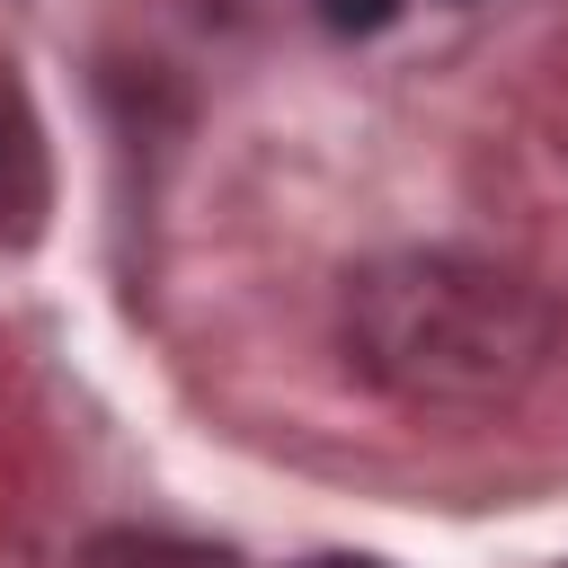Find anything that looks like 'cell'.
<instances>
[{
	"instance_id": "obj_4",
	"label": "cell",
	"mask_w": 568,
	"mask_h": 568,
	"mask_svg": "<svg viewBox=\"0 0 568 568\" xmlns=\"http://www.w3.org/2000/svg\"><path fill=\"white\" fill-rule=\"evenodd\" d=\"M302 568H382V559H355V550H328V559H302Z\"/></svg>"
},
{
	"instance_id": "obj_3",
	"label": "cell",
	"mask_w": 568,
	"mask_h": 568,
	"mask_svg": "<svg viewBox=\"0 0 568 568\" xmlns=\"http://www.w3.org/2000/svg\"><path fill=\"white\" fill-rule=\"evenodd\" d=\"M320 18H328L337 36H373V27L399 18V0H320Z\"/></svg>"
},
{
	"instance_id": "obj_2",
	"label": "cell",
	"mask_w": 568,
	"mask_h": 568,
	"mask_svg": "<svg viewBox=\"0 0 568 568\" xmlns=\"http://www.w3.org/2000/svg\"><path fill=\"white\" fill-rule=\"evenodd\" d=\"M36 195V151H27V124L0 106V213Z\"/></svg>"
},
{
	"instance_id": "obj_1",
	"label": "cell",
	"mask_w": 568,
	"mask_h": 568,
	"mask_svg": "<svg viewBox=\"0 0 568 568\" xmlns=\"http://www.w3.org/2000/svg\"><path fill=\"white\" fill-rule=\"evenodd\" d=\"M346 346L364 382L408 408H497L541 373L550 311L488 257H382L346 293Z\"/></svg>"
}]
</instances>
